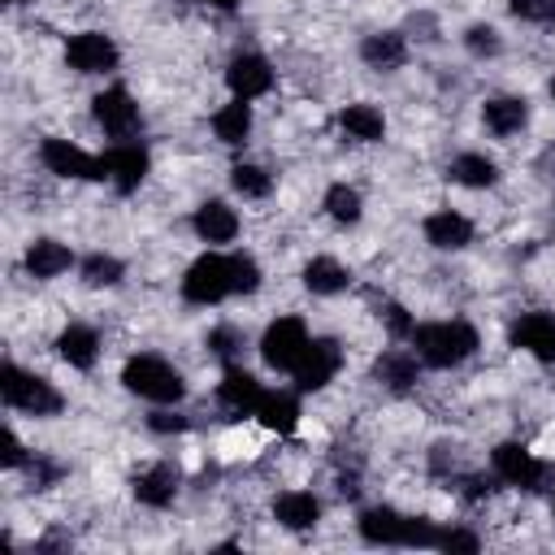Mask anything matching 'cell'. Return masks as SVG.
<instances>
[{
    "mask_svg": "<svg viewBox=\"0 0 555 555\" xmlns=\"http://www.w3.org/2000/svg\"><path fill=\"white\" fill-rule=\"evenodd\" d=\"M225 295H234V282H230V256L221 251H204L199 260L186 264L182 273V299L186 304H221Z\"/></svg>",
    "mask_w": 555,
    "mask_h": 555,
    "instance_id": "cell-5",
    "label": "cell"
},
{
    "mask_svg": "<svg viewBox=\"0 0 555 555\" xmlns=\"http://www.w3.org/2000/svg\"><path fill=\"white\" fill-rule=\"evenodd\" d=\"M39 160H43V169L56 173V178H78V182L104 178L100 156H91L87 147H78V143H69V139H43Z\"/></svg>",
    "mask_w": 555,
    "mask_h": 555,
    "instance_id": "cell-10",
    "label": "cell"
},
{
    "mask_svg": "<svg viewBox=\"0 0 555 555\" xmlns=\"http://www.w3.org/2000/svg\"><path fill=\"white\" fill-rule=\"evenodd\" d=\"M507 9L520 22H538V26H551L555 22V0H507Z\"/></svg>",
    "mask_w": 555,
    "mask_h": 555,
    "instance_id": "cell-36",
    "label": "cell"
},
{
    "mask_svg": "<svg viewBox=\"0 0 555 555\" xmlns=\"http://www.w3.org/2000/svg\"><path fill=\"white\" fill-rule=\"evenodd\" d=\"M481 121H486L490 134L512 139V134H520V130L529 126V104H525L520 95H494V100H486Z\"/></svg>",
    "mask_w": 555,
    "mask_h": 555,
    "instance_id": "cell-19",
    "label": "cell"
},
{
    "mask_svg": "<svg viewBox=\"0 0 555 555\" xmlns=\"http://www.w3.org/2000/svg\"><path fill=\"white\" fill-rule=\"evenodd\" d=\"M4 468H22V464H30V455H26V447H22V438L13 434V429H4Z\"/></svg>",
    "mask_w": 555,
    "mask_h": 555,
    "instance_id": "cell-40",
    "label": "cell"
},
{
    "mask_svg": "<svg viewBox=\"0 0 555 555\" xmlns=\"http://www.w3.org/2000/svg\"><path fill=\"white\" fill-rule=\"evenodd\" d=\"M243 347H247V338H243V330H234V325H217V330L208 334V351H212L221 364H234V360L243 356Z\"/></svg>",
    "mask_w": 555,
    "mask_h": 555,
    "instance_id": "cell-34",
    "label": "cell"
},
{
    "mask_svg": "<svg viewBox=\"0 0 555 555\" xmlns=\"http://www.w3.org/2000/svg\"><path fill=\"white\" fill-rule=\"evenodd\" d=\"M225 87H230L234 100H256L273 87V65L260 52H238L225 65Z\"/></svg>",
    "mask_w": 555,
    "mask_h": 555,
    "instance_id": "cell-13",
    "label": "cell"
},
{
    "mask_svg": "<svg viewBox=\"0 0 555 555\" xmlns=\"http://www.w3.org/2000/svg\"><path fill=\"white\" fill-rule=\"evenodd\" d=\"M230 282H234V295H251L260 286V264L251 251H230Z\"/></svg>",
    "mask_w": 555,
    "mask_h": 555,
    "instance_id": "cell-33",
    "label": "cell"
},
{
    "mask_svg": "<svg viewBox=\"0 0 555 555\" xmlns=\"http://www.w3.org/2000/svg\"><path fill=\"white\" fill-rule=\"evenodd\" d=\"M512 347L529 351L542 364H555V317L551 312H520L512 321Z\"/></svg>",
    "mask_w": 555,
    "mask_h": 555,
    "instance_id": "cell-14",
    "label": "cell"
},
{
    "mask_svg": "<svg viewBox=\"0 0 555 555\" xmlns=\"http://www.w3.org/2000/svg\"><path fill=\"white\" fill-rule=\"evenodd\" d=\"M78 273H82L87 286H117L121 273H126V264L117 256H108V251H91V256L78 260Z\"/></svg>",
    "mask_w": 555,
    "mask_h": 555,
    "instance_id": "cell-31",
    "label": "cell"
},
{
    "mask_svg": "<svg viewBox=\"0 0 555 555\" xmlns=\"http://www.w3.org/2000/svg\"><path fill=\"white\" fill-rule=\"evenodd\" d=\"M273 520L282 529H291V533H304V529H312L321 520V499L308 494V490H286V494L273 499Z\"/></svg>",
    "mask_w": 555,
    "mask_h": 555,
    "instance_id": "cell-18",
    "label": "cell"
},
{
    "mask_svg": "<svg viewBox=\"0 0 555 555\" xmlns=\"http://www.w3.org/2000/svg\"><path fill=\"white\" fill-rule=\"evenodd\" d=\"M22 264H26L30 278L48 282V278H61V273L74 264V251H69L65 243H56V238H35V243L26 247V256H22Z\"/></svg>",
    "mask_w": 555,
    "mask_h": 555,
    "instance_id": "cell-21",
    "label": "cell"
},
{
    "mask_svg": "<svg viewBox=\"0 0 555 555\" xmlns=\"http://www.w3.org/2000/svg\"><path fill=\"white\" fill-rule=\"evenodd\" d=\"M464 486H468V490H464V499H473V503H477V499H486V494H490V490H494V486H490V481H486V477H468V481H464Z\"/></svg>",
    "mask_w": 555,
    "mask_h": 555,
    "instance_id": "cell-41",
    "label": "cell"
},
{
    "mask_svg": "<svg viewBox=\"0 0 555 555\" xmlns=\"http://www.w3.org/2000/svg\"><path fill=\"white\" fill-rule=\"evenodd\" d=\"M100 165H104V178L113 182V191H117V195H130V191H139V182L147 178L152 156H147L143 143L126 139V143H113V147L100 156Z\"/></svg>",
    "mask_w": 555,
    "mask_h": 555,
    "instance_id": "cell-8",
    "label": "cell"
},
{
    "mask_svg": "<svg viewBox=\"0 0 555 555\" xmlns=\"http://www.w3.org/2000/svg\"><path fill=\"white\" fill-rule=\"evenodd\" d=\"M121 382H126L130 395H139V399H147V403H178V399L186 395L182 373H178L169 360L152 356V351L130 356L126 369H121Z\"/></svg>",
    "mask_w": 555,
    "mask_h": 555,
    "instance_id": "cell-3",
    "label": "cell"
},
{
    "mask_svg": "<svg viewBox=\"0 0 555 555\" xmlns=\"http://www.w3.org/2000/svg\"><path fill=\"white\" fill-rule=\"evenodd\" d=\"M490 464H494V477L507 481V486H516V490H538L542 477H546L542 460L533 451H525L520 442H499L490 451Z\"/></svg>",
    "mask_w": 555,
    "mask_h": 555,
    "instance_id": "cell-12",
    "label": "cell"
},
{
    "mask_svg": "<svg viewBox=\"0 0 555 555\" xmlns=\"http://www.w3.org/2000/svg\"><path fill=\"white\" fill-rule=\"evenodd\" d=\"M421 230H425V243L438 247V251H460V247L473 243V221H468L464 212H455V208H438V212H429Z\"/></svg>",
    "mask_w": 555,
    "mask_h": 555,
    "instance_id": "cell-16",
    "label": "cell"
},
{
    "mask_svg": "<svg viewBox=\"0 0 555 555\" xmlns=\"http://www.w3.org/2000/svg\"><path fill=\"white\" fill-rule=\"evenodd\" d=\"M4 4H26V0H4Z\"/></svg>",
    "mask_w": 555,
    "mask_h": 555,
    "instance_id": "cell-44",
    "label": "cell"
},
{
    "mask_svg": "<svg viewBox=\"0 0 555 555\" xmlns=\"http://www.w3.org/2000/svg\"><path fill=\"white\" fill-rule=\"evenodd\" d=\"M212 134H217L225 147L247 143V134H251V104H247V100H230V104H221V108L212 113Z\"/></svg>",
    "mask_w": 555,
    "mask_h": 555,
    "instance_id": "cell-29",
    "label": "cell"
},
{
    "mask_svg": "<svg viewBox=\"0 0 555 555\" xmlns=\"http://www.w3.org/2000/svg\"><path fill=\"white\" fill-rule=\"evenodd\" d=\"M464 48L473 52V56H499V48H503V39H499V30L494 26H468L464 30Z\"/></svg>",
    "mask_w": 555,
    "mask_h": 555,
    "instance_id": "cell-35",
    "label": "cell"
},
{
    "mask_svg": "<svg viewBox=\"0 0 555 555\" xmlns=\"http://www.w3.org/2000/svg\"><path fill=\"white\" fill-rule=\"evenodd\" d=\"M438 546H442V551H477L481 542H477V533H468V529H442V533H438Z\"/></svg>",
    "mask_w": 555,
    "mask_h": 555,
    "instance_id": "cell-38",
    "label": "cell"
},
{
    "mask_svg": "<svg viewBox=\"0 0 555 555\" xmlns=\"http://www.w3.org/2000/svg\"><path fill=\"white\" fill-rule=\"evenodd\" d=\"M373 377H377L386 390H395V395L412 390V382H416V351H403V347L382 351V356L373 360Z\"/></svg>",
    "mask_w": 555,
    "mask_h": 555,
    "instance_id": "cell-23",
    "label": "cell"
},
{
    "mask_svg": "<svg viewBox=\"0 0 555 555\" xmlns=\"http://www.w3.org/2000/svg\"><path fill=\"white\" fill-rule=\"evenodd\" d=\"M447 173H451V182H460V186H468V191H486V186L499 182V165H494L486 152H460V156L447 165Z\"/></svg>",
    "mask_w": 555,
    "mask_h": 555,
    "instance_id": "cell-26",
    "label": "cell"
},
{
    "mask_svg": "<svg viewBox=\"0 0 555 555\" xmlns=\"http://www.w3.org/2000/svg\"><path fill=\"white\" fill-rule=\"evenodd\" d=\"M377 317H386L390 334H399V338H412V330H416V321L408 317V308H403V304H382V312H377Z\"/></svg>",
    "mask_w": 555,
    "mask_h": 555,
    "instance_id": "cell-37",
    "label": "cell"
},
{
    "mask_svg": "<svg viewBox=\"0 0 555 555\" xmlns=\"http://www.w3.org/2000/svg\"><path fill=\"white\" fill-rule=\"evenodd\" d=\"M191 225H195V234H199L204 243H230V238L238 234V212H234L225 199H204V204L195 208Z\"/></svg>",
    "mask_w": 555,
    "mask_h": 555,
    "instance_id": "cell-20",
    "label": "cell"
},
{
    "mask_svg": "<svg viewBox=\"0 0 555 555\" xmlns=\"http://www.w3.org/2000/svg\"><path fill=\"white\" fill-rule=\"evenodd\" d=\"M304 286L312 295H338V291L351 286V269L343 260H334V256H312L304 264Z\"/></svg>",
    "mask_w": 555,
    "mask_h": 555,
    "instance_id": "cell-27",
    "label": "cell"
},
{
    "mask_svg": "<svg viewBox=\"0 0 555 555\" xmlns=\"http://www.w3.org/2000/svg\"><path fill=\"white\" fill-rule=\"evenodd\" d=\"M91 113H95V126H100L108 139H117V143L134 139L139 126H143L139 104H134V95H130L126 87H104V91L91 100Z\"/></svg>",
    "mask_w": 555,
    "mask_h": 555,
    "instance_id": "cell-7",
    "label": "cell"
},
{
    "mask_svg": "<svg viewBox=\"0 0 555 555\" xmlns=\"http://www.w3.org/2000/svg\"><path fill=\"white\" fill-rule=\"evenodd\" d=\"M130 490H134V499H139L143 507H169L173 494H178V468L152 464V468H143V473L130 481Z\"/></svg>",
    "mask_w": 555,
    "mask_h": 555,
    "instance_id": "cell-22",
    "label": "cell"
},
{
    "mask_svg": "<svg viewBox=\"0 0 555 555\" xmlns=\"http://www.w3.org/2000/svg\"><path fill=\"white\" fill-rule=\"evenodd\" d=\"M147 429L152 434H182L186 429V416H178V412H152L147 416Z\"/></svg>",
    "mask_w": 555,
    "mask_h": 555,
    "instance_id": "cell-39",
    "label": "cell"
},
{
    "mask_svg": "<svg viewBox=\"0 0 555 555\" xmlns=\"http://www.w3.org/2000/svg\"><path fill=\"white\" fill-rule=\"evenodd\" d=\"M338 126H343V134L356 139V143H382V139H386V117H382V108H373V104H347V108L338 113Z\"/></svg>",
    "mask_w": 555,
    "mask_h": 555,
    "instance_id": "cell-25",
    "label": "cell"
},
{
    "mask_svg": "<svg viewBox=\"0 0 555 555\" xmlns=\"http://www.w3.org/2000/svg\"><path fill=\"white\" fill-rule=\"evenodd\" d=\"M117 61H121L117 43L100 30H78L65 39V65L78 74H108V69H117Z\"/></svg>",
    "mask_w": 555,
    "mask_h": 555,
    "instance_id": "cell-9",
    "label": "cell"
},
{
    "mask_svg": "<svg viewBox=\"0 0 555 555\" xmlns=\"http://www.w3.org/2000/svg\"><path fill=\"white\" fill-rule=\"evenodd\" d=\"M195 4H208V9H221V13H230V9H238V0H195Z\"/></svg>",
    "mask_w": 555,
    "mask_h": 555,
    "instance_id": "cell-42",
    "label": "cell"
},
{
    "mask_svg": "<svg viewBox=\"0 0 555 555\" xmlns=\"http://www.w3.org/2000/svg\"><path fill=\"white\" fill-rule=\"evenodd\" d=\"M412 347H416V360L429 364V369H455L464 364L481 338L468 321H429V325H416L412 330Z\"/></svg>",
    "mask_w": 555,
    "mask_h": 555,
    "instance_id": "cell-1",
    "label": "cell"
},
{
    "mask_svg": "<svg viewBox=\"0 0 555 555\" xmlns=\"http://www.w3.org/2000/svg\"><path fill=\"white\" fill-rule=\"evenodd\" d=\"M338 369H343L338 338H308V347H304V356H299V364L291 373H295V386L299 390H321V386L334 382Z\"/></svg>",
    "mask_w": 555,
    "mask_h": 555,
    "instance_id": "cell-11",
    "label": "cell"
},
{
    "mask_svg": "<svg viewBox=\"0 0 555 555\" xmlns=\"http://www.w3.org/2000/svg\"><path fill=\"white\" fill-rule=\"evenodd\" d=\"M260 395H264V386H260L247 369L225 364V377H221V386H217V403H221L225 412H234V416H256Z\"/></svg>",
    "mask_w": 555,
    "mask_h": 555,
    "instance_id": "cell-15",
    "label": "cell"
},
{
    "mask_svg": "<svg viewBox=\"0 0 555 555\" xmlns=\"http://www.w3.org/2000/svg\"><path fill=\"white\" fill-rule=\"evenodd\" d=\"M360 56H364V65H373V69H399V65L408 61V43H403L399 30H377V35H364Z\"/></svg>",
    "mask_w": 555,
    "mask_h": 555,
    "instance_id": "cell-28",
    "label": "cell"
},
{
    "mask_svg": "<svg viewBox=\"0 0 555 555\" xmlns=\"http://www.w3.org/2000/svg\"><path fill=\"white\" fill-rule=\"evenodd\" d=\"M551 507H555V499H551Z\"/></svg>",
    "mask_w": 555,
    "mask_h": 555,
    "instance_id": "cell-45",
    "label": "cell"
},
{
    "mask_svg": "<svg viewBox=\"0 0 555 555\" xmlns=\"http://www.w3.org/2000/svg\"><path fill=\"white\" fill-rule=\"evenodd\" d=\"M256 421L264 429H278V434H291L299 425V395L295 390H264L260 403H256Z\"/></svg>",
    "mask_w": 555,
    "mask_h": 555,
    "instance_id": "cell-24",
    "label": "cell"
},
{
    "mask_svg": "<svg viewBox=\"0 0 555 555\" xmlns=\"http://www.w3.org/2000/svg\"><path fill=\"white\" fill-rule=\"evenodd\" d=\"M356 529H360V538L369 546H438V533H442V529H434V520L403 516L395 507H369V512H360Z\"/></svg>",
    "mask_w": 555,
    "mask_h": 555,
    "instance_id": "cell-2",
    "label": "cell"
},
{
    "mask_svg": "<svg viewBox=\"0 0 555 555\" xmlns=\"http://www.w3.org/2000/svg\"><path fill=\"white\" fill-rule=\"evenodd\" d=\"M56 356H61L69 369H95V360H100V334H95L91 325L74 321V325H65V330L56 334Z\"/></svg>",
    "mask_w": 555,
    "mask_h": 555,
    "instance_id": "cell-17",
    "label": "cell"
},
{
    "mask_svg": "<svg viewBox=\"0 0 555 555\" xmlns=\"http://www.w3.org/2000/svg\"><path fill=\"white\" fill-rule=\"evenodd\" d=\"M325 212H330L338 225H356V221H360V212H364V199H360V191H356V186L334 182V186L325 191Z\"/></svg>",
    "mask_w": 555,
    "mask_h": 555,
    "instance_id": "cell-30",
    "label": "cell"
},
{
    "mask_svg": "<svg viewBox=\"0 0 555 555\" xmlns=\"http://www.w3.org/2000/svg\"><path fill=\"white\" fill-rule=\"evenodd\" d=\"M308 338H312V334H308V325H304L299 317H278V321H269V330L260 334V360H264L269 369H278V373H291V369L299 364Z\"/></svg>",
    "mask_w": 555,
    "mask_h": 555,
    "instance_id": "cell-6",
    "label": "cell"
},
{
    "mask_svg": "<svg viewBox=\"0 0 555 555\" xmlns=\"http://www.w3.org/2000/svg\"><path fill=\"white\" fill-rule=\"evenodd\" d=\"M0 395H4V403H9L13 412H30V416H56V412L65 408L61 390H56L48 377L26 373V369L13 364V360L0 369Z\"/></svg>",
    "mask_w": 555,
    "mask_h": 555,
    "instance_id": "cell-4",
    "label": "cell"
},
{
    "mask_svg": "<svg viewBox=\"0 0 555 555\" xmlns=\"http://www.w3.org/2000/svg\"><path fill=\"white\" fill-rule=\"evenodd\" d=\"M230 186H234L243 199H264V195L273 191V178H269V169H260V165H251V160H238V165L230 169Z\"/></svg>",
    "mask_w": 555,
    "mask_h": 555,
    "instance_id": "cell-32",
    "label": "cell"
},
{
    "mask_svg": "<svg viewBox=\"0 0 555 555\" xmlns=\"http://www.w3.org/2000/svg\"><path fill=\"white\" fill-rule=\"evenodd\" d=\"M551 100H555V74H551Z\"/></svg>",
    "mask_w": 555,
    "mask_h": 555,
    "instance_id": "cell-43",
    "label": "cell"
}]
</instances>
